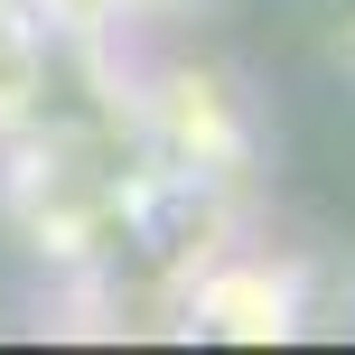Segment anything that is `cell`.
<instances>
[{
    "instance_id": "1",
    "label": "cell",
    "mask_w": 355,
    "mask_h": 355,
    "mask_svg": "<svg viewBox=\"0 0 355 355\" xmlns=\"http://www.w3.org/2000/svg\"><path fill=\"white\" fill-rule=\"evenodd\" d=\"M112 10H187V0H112Z\"/></svg>"
}]
</instances>
